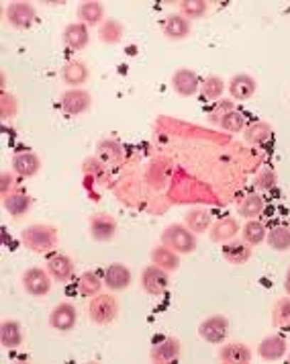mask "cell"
<instances>
[{"label":"cell","instance_id":"cb8c5ba5","mask_svg":"<svg viewBox=\"0 0 290 364\" xmlns=\"http://www.w3.org/2000/svg\"><path fill=\"white\" fill-rule=\"evenodd\" d=\"M223 258L231 266H243L252 258V246L245 244L243 240H231L223 244Z\"/></svg>","mask_w":290,"mask_h":364},{"label":"cell","instance_id":"5b68a950","mask_svg":"<svg viewBox=\"0 0 290 364\" xmlns=\"http://www.w3.org/2000/svg\"><path fill=\"white\" fill-rule=\"evenodd\" d=\"M4 18L13 29L27 31L37 23V9L29 2H11L4 6Z\"/></svg>","mask_w":290,"mask_h":364},{"label":"cell","instance_id":"ac0fdd59","mask_svg":"<svg viewBox=\"0 0 290 364\" xmlns=\"http://www.w3.org/2000/svg\"><path fill=\"white\" fill-rule=\"evenodd\" d=\"M62 41H64V46L68 50L80 51L88 46L90 31H88V27L84 23H80V21L68 23L64 27V31H62Z\"/></svg>","mask_w":290,"mask_h":364},{"label":"cell","instance_id":"6da1fadb","mask_svg":"<svg viewBox=\"0 0 290 364\" xmlns=\"http://www.w3.org/2000/svg\"><path fill=\"white\" fill-rule=\"evenodd\" d=\"M21 244L33 254H51L60 244L58 230L49 223H31L21 232Z\"/></svg>","mask_w":290,"mask_h":364},{"label":"cell","instance_id":"ba28073f","mask_svg":"<svg viewBox=\"0 0 290 364\" xmlns=\"http://www.w3.org/2000/svg\"><path fill=\"white\" fill-rule=\"evenodd\" d=\"M198 336L209 344H223L229 336V319L225 315L205 317L198 326Z\"/></svg>","mask_w":290,"mask_h":364},{"label":"cell","instance_id":"4316f807","mask_svg":"<svg viewBox=\"0 0 290 364\" xmlns=\"http://www.w3.org/2000/svg\"><path fill=\"white\" fill-rule=\"evenodd\" d=\"M0 344L6 350H15L23 344V326L16 319H4L0 323Z\"/></svg>","mask_w":290,"mask_h":364},{"label":"cell","instance_id":"603a6c76","mask_svg":"<svg viewBox=\"0 0 290 364\" xmlns=\"http://www.w3.org/2000/svg\"><path fill=\"white\" fill-rule=\"evenodd\" d=\"M219 360L227 364H249L254 358V352L247 344H240V342H231L225 346L219 348L217 352Z\"/></svg>","mask_w":290,"mask_h":364},{"label":"cell","instance_id":"d590c367","mask_svg":"<svg viewBox=\"0 0 290 364\" xmlns=\"http://www.w3.org/2000/svg\"><path fill=\"white\" fill-rule=\"evenodd\" d=\"M200 92H203V99L205 100H219L225 92V80L221 76H209L205 78L200 84Z\"/></svg>","mask_w":290,"mask_h":364},{"label":"cell","instance_id":"8fae6325","mask_svg":"<svg viewBox=\"0 0 290 364\" xmlns=\"http://www.w3.org/2000/svg\"><path fill=\"white\" fill-rule=\"evenodd\" d=\"M182 354V344L174 336H166L158 344H154L149 350V360L156 364H170L178 363Z\"/></svg>","mask_w":290,"mask_h":364},{"label":"cell","instance_id":"44dd1931","mask_svg":"<svg viewBox=\"0 0 290 364\" xmlns=\"http://www.w3.org/2000/svg\"><path fill=\"white\" fill-rule=\"evenodd\" d=\"M2 207L11 217L23 219L33 209V197L23 191H13L2 197Z\"/></svg>","mask_w":290,"mask_h":364},{"label":"cell","instance_id":"e0dca14e","mask_svg":"<svg viewBox=\"0 0 290 364\" xmlns=\"http://www.w3.org/2000/svg\"><path fill=\"white\" fill-rule=\"evenodd\" d=\"M227 90L231 95L233 100H249L256 92H258V82L254 76L240 72V74H233L227 82Z\"/></svg>","mask_w":290,"mask_h":364},{"label":"cell","instance_id":"4fadbf2b","mask_svg":"<svg viewBox=\"0 0 290 364\" xmlns=\"http://www.w3.org/2000/svg\"><path fill=\"white\" fill-rule=\"evenodd\" d=\"M102 279H104V287H107L111 293H119V291L129 289L131 281H133V274H131V270L125 264L113 262V264H109L104 268Z\"/></svg>","mask_w":290,"mask_h":364},{"label":"cell","instance_id":"f1b7e54d","mask_svg":"<svg viewBox=\"0 0 290 364\" xmlns=\"http://www.w3.org/2000/svg\"><path fill=\"white\" fill-rule=\"evenodd\" d=\"M266 211V199L259 193H249L237 203V213L243 219H259V215Z\"/></svg>","mask_w":290,"mask_h":364},{"label":"cell","instance_id":"d6986e66","mask_svg":"<svg viewBox=\"0 0 290 364\" xmlns=\"http://www.w3.org/2000/svg\"><path fill=\"white\" fill-rule=\"evenodd\" d=\"M13 172L21 178H33L41 170V158L35 151H18L11 160Z\"/></svg>","mask_w":290,"mask_h":364},{"label":"cell","instance_id":"9a60e30c","mask_svg":"<svg viewBox=\"0 0 290 364\" xmlns=\"http://www.w3.org/2000/svg\"><path fill=\"white\" fill-rule=\"evenodd\" d=\"M45 270L51 274V279L55 282H68L72 281V277L76 272V264H74V260L68 254L55 252V254H51L48 258Z\"/></svg>","mask_w":290,"mask_h":364},{"label":"cell","instance_id":"60d3db41","mask_svg":"<svg viewBox=\"0 0 290 364\" xmlns=\"http://www.w3.org/2000/svg\"><path fill=\"white\" fill-rule=\"evenodd\" d=\"M13 191H15V176H13V172L4 170L2 176H0V193H2V197H4V195H9V193H13Z\"/></svg>","mask_w":290,"mask_h":364},{"label":"cell","instance_id":"3957f363","mask_svg":"<svg viewBox=\"0 0 290 364\" xmlns=\"http://www.w3.org/2000/svg\"><path fill=\"white\" fill-rule=\"evenodd\" d=\"M119 311L121 307L113 293H98L97 297L88 299V317L95 326H111Z\"/></svg>","mask_w":290,"mask_h":364},{"label":"cell","instance_id":"74e56055","mask_svg":"<svg viewBox=\"0 0 290 364\" xmlns=\"http://www.w3.org/2000/svg\"><path fill=\"white\" fill-rule=\"evenodd\" d=\"M209 13V2L207 0H182L180 2V15L190 18H203Z\"/></svg>","mask_w":290,"mask_h":364},{"label":"cell","instance_id":"8d00e7d4","mask_svg":"<svg viewBox=\"0 0 290 364\" xmlns=\"http://www.w3.org/2000/svg\"><path fill=\"white\" fill-rule=\"evenodd\" d=\"M217 125L227 133H243L245 132V127H247V123H245V115L240 113V111H235V109L221 117Z\"/></svg>","mask_w":290,"mask_h":364},{"label":"cell","instance_id":"b9f144b4","mask_svg":"<svg viewBox=\"0 0 290 364\" xmlns=\"http://www.w3.org/2000/svg\"><path fill=\"white\" fill-rule=\"evenodd\" d=\"M229 111H233V102H217V107H215V111L210 113V121H215V123H219V119L229 113Z\"/></svg>","mask_w":290,"mask_h":364},{"label":"cell","instance_id":"f35d334b","mask_svg":"<svg viewBox=\"0 0 290 364\" xmlns=\"http://www.w3.org/2000/svg\"><path fill=\"white\" fill-rule=\"evenodd\" d=\"M276 184H278V172L270 166H264L254 178V186H256L258 193H268V191L274 188Z\"/></svg>","mask_w":290,"mask_h":364},{"label":"cell","instance_id":"52a82bcc","mask_svg":"<svg viewBox=\"0 0 290 364\" xmlns=\"http://www.w3.org/2000/svg\"><path fill=\"white\" fill-rule=\"evenodd\" d=\"M170 287V272L156 264L145 266L141 270V289L149 297H161Z\"/></svg>","mask_w":290,"mask_h":364},{"label":"cell","instance_id":"d6a6232c","mask_svg":"<svg viewBox=\"0 0 290 364\" xmlns=\"http://www.w3.org/2000/svg\"><path fill=\"white\" fill-rule=\"evenodd\" d=\"M266 235H268V228L259 219H249L242 228V240L245 244H249L252 248L264 244L266 242Z\"/></svg>","mask_w":290,"mask_h":364},{"label":"cell","instance_id":"9c48e42d","mask_svg":"<svg viewBox=\"0 0 290 364\" xmlns=\"http://www.w3.org/2000/svg\"><path fill=\"white\" fill-rule=\"evenodd\" d=\"M88 232L92 235L95 242H113L119 233V223L111 213H97L88 219Z\"/></svg>","mask_w":290,"mask_h":364},{"label":"cell","instance_id":"277c9868","mask_svg":"<svg viewBox=\"0 0 290 364\" xmlns=\"http://www.w3.org/2000/svg\"><path fill=\"white\" fill-rule=\"evenodd\" d=\"M53 282L55 281L51 279V274H49L48 270H43V268H39V266H31V268H27V270L21 274V284H23L25 293H27L29 297L35 299H41L45 297V295H49Z\"/></svg>","mask_w":290,"mask_h":364},{"label":"cell","instance_id":"836d02e7","mask_svg":"<svg viewBox=\"0 0 290 364\" xmlns=\"http://www.w3.org/2000/svg\"><path fill=\"white\" fill-rule=\"evenodd\" d=\"M266 244L274 252H289L290 250V228L289 225H274L268 235H266Z\"/></svg>","mask_w":290,"mask_h":364},{"label":"cell","instance_id":"5bb4252c","mask_svg":"<svg viewBox=\"0 0 290 364\" xmlns=\"http://www.w3.org/2000/svg\"><path fill=\"white\" fill-rule=\"evenodd\" d=\"M258 354L262 360L274 363V360H282L289 354V342L284 336L280 333H270L266 336L258 346Z\"/></svg>","mask_w":290,"mask_h":364},{"label":"cell","instance_id":"8992f818","mask_svg":"<svg viewBox=\"0 0 290 364\" xmlns=\"http://www.w3.org/2000/svg\"><path fill=\"white\" fill-rule=\"evenodd\" d=\"M60 109L68 115H84L92 109V95L84 88H68L60 97Z\"/></svg>","mask_w":290,"mask_h":364},{"label":"cell","instance_id":"1f68e13d","mask_svg":"<svg viewBox=\"0 0 290 364\" xmlns=\"http://www.w3.org/2000/svg\"><path fill=\"white\" fill-rule=\"evenodd\" d=\"M184 225L196 235H203V233H209L210 225H213V217L207 209H190L184 215Z\"/></svg>","mask_w":290,"mask_h":364},{"label":"cell","instance_id":"7a4b0ae2","mask_svg":"<svg viewBox=\"0 0 290 364\" xmlns=\"http://www.w3.org/2000/svg\"><path fill=\"white\" fill-rule=\"evenodd\" d=\"M160 242L170 250H174L176 254H193L198 248V235L193 233L184 223H170L163 232H161Z\"/></svg>","mask_w":290,"mask_h":364},{"label":"cell","instance_id":"83f0119b","mask_svg":"<svg viewBox=\"0 0 290 364\" xmlns=\"http://www.w3.org/2000/svg\"><path fill=\"white\" fill-rule=\"evenodd\" d=\"M125 37V25L119 18H104L102 25L98 27V39L104 46H117Z\"/></svg>","mask_w":290,"mask_h":364},{"label":"cell","instance_id":"e575fe53","mask_svg":"<svg viewBox=\"0 0 290 364\" xmlns=\"http://www.w3.org/2000/svg\"><path fill=\"white\" fill-rule=\"evenodd\" d=\"M272 326L278 330L290 328V297H280L272 307Z\"/></svg>","mask_w":290,"mask_h":364},{"label":"cell","instance_id":"30bf717a","mask_svg":"<svg viewBox=\"0 0 290 364\" xmlns=\"http://www.w3.org/2000/svg\"><path fill=\"white\" fill-rule=\"evenodd\" d=\"M78 323V309L74 307V303H58L51 314H49V326L51 330L60 331V333H68L76 328Z\"/></svg>","mask_w":290,"mask_h":364},{"label":"cell","instance_id":"7402d4cb","mask_svg":"<svg viewBox=\"0 0 290 364\" xmlns=\"http://www.w3.org/2000/svg\"><path fill=\"white\" fill-rule=\"evenodd\" d=\"M90 78V70L82 60H70L62 68V80L70 88H82Z\"/></svg>","mask_w":290,"mask_h":364},{"label":"cell","instance_id":"ab89813d","mask_svg":"<svg viewBox=\"0 0 290 364\" xmlns=\"http://www.w3.org/2000/svg\"><path fill=\"white\" fill-rule=\"evenodd\" d=\"M16 115H18V99L13 92L2 90L0 92V117H2V121L15 119Z\"/></svg>","mask_w":290,"mask_h":364},{"label":"cell","instance_id":"ee69618b","mask_svg":"<svg viewBox=\"0 0 290 364\" xmlns=\"http://www.w3.org/2000/svg\"><path fill=\"white\" fill-rule=\"evenodd\" d=\"M289 363H290V354H289Z\"/></svg>","mask_w":290,"mask_h":364},{"label":"cell","instance_id":"ffe728a7","mask_svg":"<svg viewBox=\"0 0 290 364\" xmlns=\"http://www.w3.org/2000/svg\"><path fill=\"white\" fill-rule=\"evenodd\" d=\"M161 31L166 35V39H170V41H184L193 33V25H190L188 18L182 17L180 13H172L163 21Z\"/></svg>","mask_w":290,"mask_h":364},{"label":"cell","instance_id":"d4e9b609","mask_svg":"<svg viewBox=\"0 0 290 364\" xmlns=\"http://www.w3.org/2000/svg\"><path fill=\"white\" fill-rule=\"evenodd\" d=\"M76 17L80 23H84L86 27H100L104 21V6L97 2V0H86L80 2L76 9Z\"/></svg>","mask_w":290,"mask_h":364},{"label":"cell","instance_id":"4dcf8cb0","mask_svg":"<svg viewBox=\"0 0 290 364\" xmlns=\"http://www.w3.org/2000/svg\"><path fill=\"white\" fill-rule=\"evenodd\" d=\"M102 287H104V279H102V274H98L97 270H84L78 279V293L82 297H97L102 291Z\"/></svg>","mask_w":290,"mask_h":364},{"label":"cell","instance_id":"7bdbcfd3","mask_svg":"<svg viewBox=\"0 0 290 364\" xmlns=\"http://www.w3.org/2000/svg\"><path fill=\"white\" fill-rule=\"evenodd\" d=\"M284 291H286V295L290 297V266L289 270H286V277H284Z\"/></svg>","mask_w":290,"mask_h":364},{"label":"cell","instance_id":"484cf974","mask_svg":"<svg viewBox=\"0 0 290 364\" xmlns=\"http://www.w3.org/2000/svg\"><path fill=\"white\" fill-rule=\"evenodd\" d=\"M149 260H151V264L160 266L163 268L166 272H176L178 268H180V254H176L174 250H170L168 246H156V248H151L149 252Z\"/></svg>","mask_w":290,"mask_h":364},{"label":"cell","instance_id":"f546056e","mask_svg":"<svg viewBox=\"0 0 290 364\" xmlns=\"http://www.w3.org/2000/svg\"><path fill=\"white\" fill-rule=\"evenodd\" d=\"M272 133H274V129H272L270 123H266V121H256V123H249V125L245 127L243 139H245V144H249V146H264L266 141H270Z\"/></svg>","mask_w":290,"mask_h":364},{"label":"cell","instance_id":"2e32d148","mask_svg":"<svg viewBox=\"0 0 290 364\" xmlns=\"http://www.w3.org/2000/svg\"><path fill=\"white\" fill-rule=\"evenodd\" d=\"M237 233H242V225L235 217H221L217 221H213L209 230V237L213 244H227L231 240L237 237Z\"/></svg>","mask_w":290,"mask_h":364},{"label":"cell","instance_id":"7c38bea8","mask_svg":"<svg viewBox=\"0 0 290 364\" xmlns=\"http://www.w3.org/2000/svg\"><path fill=\"white\" fill-rule=\"evenodd\" d=\"M200 78L198 74L190 70V68H178L176 72L172 74V90L176 92L178 97H194L200 90Z\"/></svg>","mask_w":290,"mask_h":364}]
</instances>
